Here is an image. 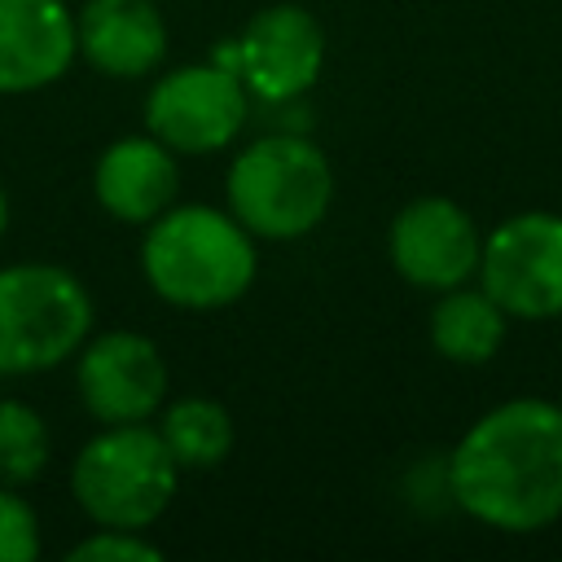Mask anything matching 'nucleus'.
<instances>
[{
    "label": "nucleus",
    "instance_id": "16",
    "mask_svg": "<svg viewBox=\"0 0 562 562\" xmlns=\"http://www.w3.org/2000/svg\"><path fill=\"white\" fill-rule=\"evenodd\" d=\"M53 452L44 417L22 400H0V483L26 487L44 474Z\"/></svg>",
    "mask_w": 562,
    "mask_h": 562
},
{
    "label": "nucleus",
    "instance_id": "1",
    "mask_svg": "<svg viewBox=\"0 0 562 562\" xmlns=\"http://www.w3.org/2000/svg\"><path fill=\"white\" fill-rule=\"evenodd\" d=\"M448 492L492 531L553 527L562 518V404L518 395L487 408L448 457Z\"/></svg>",
    "mask_w": 562,
    "mask_h": 562
},
{
    "label": "nucleus",
    "instance_id": "11",
    "mask_svg": "<svg viewBox=\"0 0 562 562\" xmlns=\"http://www.w3.org/2000/svg\"><path fill=\"white\" fill-rule=\"evenodd\" d=\"M79 57L66 0H0V92H35L57 83Z\"/></svg>",
    "mask_w": 562,
    "mask_h": 562
},
{
    "label": "nucleus",
    "instance_id": "18",
    "mask_svg": "<svg viewBox=\"0 0 562 562\" xmlns=\"http://www.w3.org/2000/svg\"><path fill=\"white\" fill-rule=\"evenodd\" d=\"M40 553V518L18 487L0 483V562H31Z\"/></svg>",
    "mask_w": 562,
    "mask_h": 562
},
{
    "label": "nucleus",
    "instance_id": "2",
    "mask_svg": "<svg viewBox=\"0 0 562 562\" xmlns=\"http://www.w3.org/2000/svg\"><path fill=\"white\" fill-rule=\"evenodd\" d=\"M140 241V272L149 290L189 312H211L237 303L255 272H259V250L255 237L237 224L233 211H215L202 202L189 206H167L158 220L145 224Z\"/></svg>",
    "mask_w": 562,
    "mask_h": 562
},
{
    "label": "nucleus",
    "instance_id": "10",
    "mask_svg": "<svg viewBox=\"0 0 562 562\" xmlns=\"http://www.w3.org/2000/svg\"><path fill=\"white\" fill-rule=\"evenodd\" d=\"M75 386L83 408L101 426L149 422L167 400V360L154 347V338L136 329H110V334L83 338Z\"/></svg>",
    "mask_w": 562,
    "mask_h": 562
},
{
    "label": "nucleus",
    "instance_id": "14",
    "mask_svg": "<svg viewBox=\"0 0 562 562\" xmlns=\"http://www.w3.org/2000/svg\"><path fill=\"white\" fill-rule=\"evenodd\" d=\"M509 334L505 307L479 285L443 290L430 312V347L452 364H487Z\"/></svg>",
    "mask_w": 562,
    "mask_h": 562
},
{
    "label": "nucleus",
    "instance_id": "6",
    "mask_svg": "<svg viewBox=\"0 0 562 562\" xmlns=\"http://www.w3.org/2000/svg\"><path fill=\"white\" fill-rule=\"evenodd\" d=\"M479 285L509 321L562 316V215L518 211L483 237Z\"/></svg>",
    "mask_w": 562,
    "mask_h": 562
},
{
    "label": "nucleus",
    "instance_id": "4",
    "mask_svg": "<svg viewBox=\"0 0 562 562\" xmlns=\"http://www.w3.org/2000/svg\"><path fill=\"white\" fill-rule=\"evenodd\" d=\"M180 465L167 452L162 435L145 422L101 426L70 465L75 505L97 527H154L176 496Z\"/></svg>",
    "mask_w": 562,
    "mask_h": 562
},
{
    "label": "nucleus",
    "instance_id": "7",
    "mask_svg": "<svg viewBox=\"0 0 562 562\" xmlns=\"http://www.w3.org/2000/svg\"><path fill=\"white\" fill-rule=\"evenodd\" d=\"M246 83L220 61H189L154 79L145 97V132L176 154H215L246 127Z\"/></svg>",
    "mask_w": 562,
    "mask_h": 562
},
{
    "label": "nucleus",
    "instance_id": "15",
    "mask_svg": "<svg viewBox=\"0 0 562 562\" xmlns=\"http://www.w3.org/2000/svg\"><path fill=\"white\" fill-rule=\"evenodd\" d=\"M180 470H211L233 452V417L206 395H180L158 408L154 426Z\"/></svg>",
    "mask_w": 562,
    "mask_h": 562
},
{
    "label": "nucleus",
    "instance_id": "17",
    "mask_svg": "<svg viewBox=\"0 0 562 562\" xmlns=\"http://www.w3.org/2000/svg\"><path fill=\"white\" fill-rule=\"evenodd\" d=\"M70 562H158L162 549L145 540V531H127V527H97L92 536H83L79 544H70L66 553Z\"/></svg>",
    "mask_w": 562,
    "mask_h": 562
},
{
    "label": "nucleus",
    "instance_id": "9",
    "mask_svg": "<svg viewBox=\"0 0 562 562\" xmlns=\"http://www.w3.org/2000/svg\"><path fill=\"white\" fill-rule=\"evenodd\" d=\"M386 255L408 285L443 294L479 277L483 233L461 202L426 193L395 211L386 233Z\"/></svg>",
    "mask_w": 562,
    "mask_h": 562
},
{
    "label": "nucleus",
    "instance_id": "12",
    "mask_svg": "<svg viewBox=\"0 0 562 562\" xmlns=\"http://www.w3.org/2000/svg\"><path fill=\"white\" fill-rule=\"evenodd\" d=\"M79 57L110 79H145L167 57V22L154 0H83L75 13Z\"/></svg>",
    "mask_w": 562,
    "mask_h": 562
},
{
    "label": "nucleus",
    "instance_id": "19",
    "mask_svg": "<svg viewBox=\"0 0 562 562\" xmlns=\"http://www.w3.org/2000/svg\"><path fill=\"white\" fill-rule=\"evenodd\" d=\"M4 228H9V193L0 184V237H4Z\"/></svg>",
    "mask_w": 562,
    "mask_h": 562
},
{
    "label": "nucleus",
    "instance_id": "5",
    "mask_svg": "<svg viewBox=\"0 0 562 562\" xmlns=\"http://www.w3.org/2000/svg\"><path fill=\"white\" fill-rule=\"evenodd\" d=\"M92 299L61 263L0 268V378H26L79 356Z\"/></svg>",
    "mask_w": 562,
    "mask_h": 562
},
{
    "label": "nucleus",
    "instance_id": "3",
    "mask_svg": "<svg viewBox=\"0 0 562 562\" xmlns=\"http://www.w3.org/2000/svg\"><path fill=\"white\" fill-rule=\"evenodd\" d=\"M224 198L250 237L294 241L325 220L334 202V171L307 136L272 132L233 158Z\"/></svg>",
    "mask_w": 562,
    "mask_h": 562
},
{
    "label": "nucleus",
    "instance_id": "13",
    "mask_svg": "<svg viewBox=\"0 0 562 562\" xmlns=\"http://www.w3.org/2000/svg\"><path fill=\"white\" fill-rule=\"evenodd\" d=\"M92 193L105 215L123 224H149L158 220L176 193H180V167L176 149H167L158 136H119L101 149L92 167Z\"/></svg>",
    "mask_w": 562,
    "mask_h": 562
},
{
    "label": "nucleus",
    "instance_id": "8",
    "mask_svg": "<svg viewBox=\"0 0 562 562\" xmlns=\"http://www.w3.org/2000/svg\"><path fill=\"white\" fill-rule=\"evenodd\" d=\"M215 61L228 66L250 97L285 105L316 83L325 66V31L299 4H268L241 26L237 40L215 48Z\"/></svg>",
    "mask_w": 562,
    "mask_h": 562
}]
</instances>
